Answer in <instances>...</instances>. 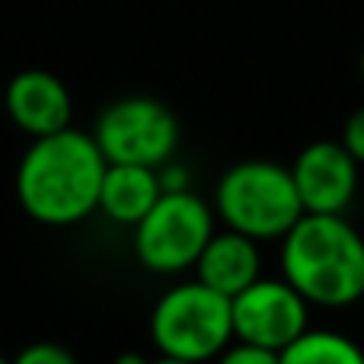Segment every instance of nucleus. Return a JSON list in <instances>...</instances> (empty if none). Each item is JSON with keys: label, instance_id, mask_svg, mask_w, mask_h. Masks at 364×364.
<instances>
[{"label": "nucleus", "instance_id": "1a4fd4ad", "mask_svg": "<svg viewBox=\"0 0 364 364\" xmlns=\"http://www.w3.org/2000/svg\"><path fill=\"white\" fill-rule=\"evenodd\" d=\"M4 106L10 122L26 132L29 138H48L64 128H70L74 119V100L64 80L51 70L29 68L19 70L4 93Z\"/></svg>", "mask_w": 364, "mask_h": 364}, {"label": "nucleus", "instance_id": "f8f14e48", "mask_svg": "<svg viewBox=\"0 0 364 364\" xmlns=\"http://www.w3.org/2000/svg\"><path fill=\"white\" fill-rule=\"evenodd\" d=\"M282 364H364V346L333 329H307L282 352Z\"/></svg>", "mask_w": 364, "mask_h": 364}, {"label": "nucleus", "instance_id": "7ed1b4c3", "mask_svg": "<svg viewBox=\"0 0 364 364\" xmlns=\"http://www.w3.org/2000/svg\"><path fill=\"white\" fill-rule=\"evenodd\" d=\"M214 214L224 220V227L246 233L256 243L282 240L304 218L291 166L275 160L233 164L214 188Z\"/></svg>", "mask_w": 364, "mask_h": 364}, {"label": "nucleus", "instance_id": "39448f33", "mask_svg": "<svg viewBox=\"0 0 364 364\" xmlns=\"http://www.w3.org/2000/svg\"><path fill=\"white\" fill-rule=\"evenodd\" d=\"M214 237V208L192 188L164 192L147 218L134 227V256L147 272L179 275L195 269Z\"/></svg>", "mask_w": 364, "mask_h": 364}, {"label": "nucleus", "instance_id": "6ab92c4d", "mask_svg": "<svg viewBox=\"0 0 364 364\" xmlns=\"http://www.w3.org/2000/svg\"><path fill=\"white\" fill-rule=\"evenodd\" d=\"M0 364H13V361H10V358H4V355H0Z\"/></svg>", "mask_w": 364, "mask_h": 364}, {"label": "nucleus", "instance_id": "423d86ee", "mask_svg": "<svg viewBox=\"0 0 364 364\" xmlns=\"http://www.w3.org/2000/svg\"><path fill=\"white\" fill-rule=\"evenodd\" d=\"M93 138L109 164L160 170L179 147V119L154 96H122L100 112Z\"/></svg>", "mask_w": 364, "mask_h": 364}, {"label": "nucleus", "instance_id": "0eeeda50", "mask_svg": "<svg viewBox=\"0 0 364 364\" xmlns=\"http://www.w3.org/2000/svg\"><path fill=\"white\" fill-rule=\"evenodd\" d=\"M233 339L284 352L310 329V304L284 278H259L230 301Z\"/></svg>", "mask_w": 364, "mask_h": 364}, {"label": "nucleus", "instance_id": "9b49d317", "mask_svg": "<svg viewBox=\"0 0 364 364\" xmlns=\"http://www.w3.org/2000/svg\"><path fill=\"white\" fill-rule=\"evenodd\" d=\"M164 195L160 173L151 166L109 164L100 188V211L119 227H138Z\"/></svg>", "mask_w": 364, "mask_h": 364}, {"label": "nucleus", "instance_id": "20e7f679", "mask_svg": "<svg viewBox=\"0 0 364 364\" xmlns=\"http://www.w3.org/2000/svg\"><path fill=\"white\" fill-rule=\"evenodd\" d=\"M151 339L166 358L192 364L214 361L233 342L230 297L211 291L198 278L176 284L154 307Z\"/></svg>", "mask_w": 364, "mask_h": 364}, {"label": "nucleus", "instance_id": "6e6552de", "mask_svg": "<svg viewBox=\"0 0 364 364\" xmlns=\"http://www.w3.org/2000/svg\"><path fill=\"white\" fill-rule=\"evenodd\" d=\"M358 160L342 141H314L291 164L304 214H346L358 192Z\"/></svg>", "mask_w": 364, "mask_h": 364}, {"label": "nucleus", "instance_id": "a211bd4d", "mask_svg": "<svg viewBox=\"0 0 364 364\" xmlns=\"http://www.w3.org/2000/svg\"><path fill=\"white\" fill-rule=\"evenodd\" d=\"M358 70H361V83H364V48H361V64H358Z\"/></svg>", "mask_w": 364, "mask_h": 364}, {"label": "nucleus", "instance_id": "4468645a", "mask_svg": "<svg viewBox=\"0 0 364 364\" xmlns=\"http://www.w3.org/2000/svg\"><path fill=\"white\" fill-rule=\"evenodd\" d=\"M13 364H77V358L61 342H29Z\"/></svg>", "mask_w": 364, "mask_h": 364}, {"label": "nucleus", "instance_id": "f257e3e1", "mask_svg": "<svg viewBox=\"0 0 364 364\" xmlns=\"http://www.w3.org/2000/svg\"><path fill=\"white\" fill-rule=\"evenodd\" d=\"M109 160L93 134L74 125L32 138L16 166V198L45 227H74L100 211V188Z\"/></svg>", "mask_w": 364, "mask_h": 364}, {"label": "nucleus", "instance_id": "2eb2a0df", "mask_svg": "<svg viewBox=\"0 0 364 364\" xmlns=\"http://www.w3.org/2000/svg\"><path fill=\"white\" fill-rule=\"evenodd\" d=\"M342 147L358 160V166H364V106H358L342 125Z\"/></svg>", "mask_w": 364, "mask_h": 364}, {"label": "nucleus", "instance_id": "9d476101", "mask_svg": "<svg viewBox=\"0 0 364 364\" xmlns=\"http://www.w3.org/2000/svg\"><path fill=\"white\" fill-rule=\"evenodd\" d=\"M195 278L224 297H237L252 282L262 278V252L259 243L237 230H214L208 246L195 262Z\"/></svg>", "mask_w": 364, "mask_h": 364}, {"label": "nucleus", "instance_id": "f3484780", "mask_svg": "<svg viewBox=\"0 0 364 364\" xmlns=\"http://www.w3.org/2000/svg\"><path fill=\"white\" fill-rule=\"evenodd\" d=\"M151 364H192V361H179V358H166V355H160V358L151 361Z\"/></svg>", "mask_w": 364, "mask_h": 364}, {"label": "nucleus", "instance_id": "f03ea898", "mask_svg": "<svg viewBox=\"0 0 364 364\" xmlns=\"http://www.w3.org/2000/svg\"><path fill=\"white\" fill-rule=\"evenodd\" d=\"M282 278L310 307H348L364 297V233L342 214H304L282 237Z\"/></svg>", "mask_w": 364, "mask_h": 364}, {"label": "nucleus", "instance_id": "dca6fc26", "mask_svg": "<svg viewBox=\"0 0 364 364\" xmlns=\"http://www.w3.org/2000/svg\"><path fill=\"white\" fill-rule=\"evenodd\" d=\"M115 364H151V361H147L141 352H125V355H119V358H115Z\"/></svg>", "mask_w": 364, "mask_h": 364}, {"label": "nucleus", "instance_id": "ddd939ff", "mask_svg": "<svg viewBox=\"0 0 364 364\" xmlns=\"http://www.w3.org/2000/svg\"><path fill=\"white\" fill-rule=\"evenodd\" d=\"M218 364H282V352H272V348L233 339L230 346L218 355Z\"/></svg>", "mask_w": 364, "mask_h": 364}]
</instances>
